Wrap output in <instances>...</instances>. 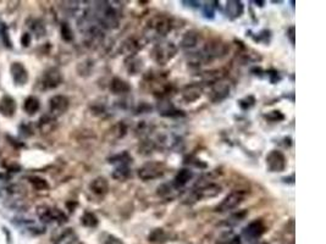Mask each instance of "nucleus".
<instances>
[{
    "mask_svg": "<svg viewBox=\"0 0 326 244\" xmlns=\"http://www.w3.org/2000/svg\"><path fill=\"white\" fill-rule=\"evenodd\" d=\"M177 48L173 42L158 43L151 50V59L159 65H166L176 56Z\"/></svg>",
    "mask_w": 326,
    "mask_h": 244,
    "instance_id": "nucleus-1",
    "label": "nucleus"
},
{
    "mask_svg": "<svg viewBox=\"0 0 326 244\" xmlns=\"http://www.w3.org/2000/svg\"><path fill=\"white\" fill-rule=\"evenodd\" d=\"M166 172V166L160 161H149L145 164L138 170V177L142 181H153V179L160 178Z\"/></svg>",
    "mask_w": 326,
    "mask_h": 244,
    "instance_id": "nucleus-2",
    "label": "nucleus"
},
{
    "mask_svg": "<svg viewBox=\"0 0 326 244\" xmlns=\"http://www.w3.org/2000/svg\"><path fill=\"white\" fill-rule=\"evenodd\" d=\"M61 82H63V74H61L60 70L56 68H50L43 72L39 82H38V86L42 91H49V89H54L60 86Z\"/></svg>",
    "mask_w": 326,
    "mask_h": 244,
    "instance_id": "nucleus-3",
    "label": "nucleus"
},
{
    "mask_svg": "<svg viewBox=\"0 0 326 244\" xmlns=\"http://www.w3.org/2000/svg\"><path fill=\"white\" fill-rule=\"evenodd\" d=\"M37 215L40 221L44 223L66 222V216L61 210L54 209V208L48 207V205H40L37 208Z\"/></svg>",
    "mask_w": 326,
    "mask_h": 244,
    "instance_id": "nucleus-4",
    "label": "nucleus"
},
{
    "mask_svg": "<svg viewBox=\"0 0 326 244\" xmlns=\"http://www.w3.org/2000/svg\"><path fill=\"white\" fill-rule=\"evenodd\" d=\"M245 199H246V193L243 191L232 192V193L226 195L224 199H222V202L217 205V211L225 212L236 209V208L240 207V205L245 202Z\"/></svg>",
    "mask_w": 326,
    "mask_h": 244,
    "instance_id": "nucleus-5",
    "label": "nucleus"
},
{
    "mask_svg": "<svg viewBox=\"0 0 326 244\" xmlns=\"http://www.w3.org/2000/svg\"><path fill=\"white\" fill-rule=\"evenodd\" d=\"M171 21L165 16H156L148 22V30L155 37H165L171 31Z\"/></svg>",
    "mask_w": 326,
    "mask_h": 244,
    "instance_id": "nucleus-6",
    "label": "nucleus"
},
{
    "mask_svg": "<svg viewBox=\"0 0 326 244\" xmlns=\"http://www.w3.org/2000/svg\"><path fill=\"white\" fill-rule=\"evenodd\" d=\"M266 226L264 221L261 219H256L248 223L245 228H243V237L247 241H254L260 238L261 236L265 233Z\"/></svg>",
    "mask_w": 326,
    "mask_h": 244,
    "instance_id": "nucleus-7",
    "label": "nucleus"
},
{
    "mask_svg": "<svg viewBox=\"0 0 326 244\" xmlns=\"http://www.w3.org/2000/svg\"><path fill=\"white\" fill-rule=\"evenodd\" d=\"M266 166L270 172H282L286 169V156L280 150H271L266 156Z\"/></svg>",
    "mask_w": 326,
    "mask_h": 244,
    "instance_id": "nucleus-8",
    "label": "nucleus"
},
{
    "mask_svg": "<svg viewBox=\"0 0 326 244\" xmlns=\"http://www.w3.org/2000/svg\"><path fill=\"white\" fill-rule=\"evenodd\" d=\"M70 106V100L65 96H54L49 100V114L50 116L58 117L65 114Z\"/></svg>",
    "mask_w": 326,
    "mask_h": 244,
    "instance_id": "nucleus-9",
    "label": "nucleus"
},
{
    "mask_svg": "<svg viewBox=\"0 0 326 244\" xmlns=\"http://www.w3.org/2000/svg\"><path fill=\"white\" fill-rule=\"evenodd\" d=\"M99 20L107 27H117L119 20H117V14L111 5H102L101 11L98 12Z\"/></svg>",
    "mask_w": 326,
    "mask_h": 244,
    "instance_id": "nucleus-10",
    "label": "nucleus"
},
{
    "mask_svg": "<svg viewBox=\"0 0 326 244\" xmlns=\"http://www.w3.org/2000/svg\"><path fill=\"white\" fill-rule=\"evenodd\" d=\"M230 94V84L226 83V82H217L214 86L212 87V92H210V99L213 102L217 103L224 100L226 97H228Z\"/></svg>",
    "mask_w": 326,
    "mask_h": 244,
    "instance_id": "nucleus-11",
    "label": "nucleus"
},
{
    "mask_svg": "<svg viewBox=\"0 0 326 244\" xmlns=\"http://www.w3.org/2000/svg\"><path fill=\"white\" fill-rule=\"evenodd\" d=\"M12 79L16 84H26L28 81V72L21 63H12L10 66Z\"/></svg>",
    "mask_w": 326,
    "mask_h": 244,
    "instance_id": "nucleus-12",
    "label": "nucleus"
},
{
    "mask_svg": "<svg viewBox=\"0 0 326 244\" xmlns=\"http://www.w3.org/2000/svg\"><path fill=\"white\" fill-rule=\"evenodd\" d=\"M16 111V102L10 96H4L0 100V114L5 117L14 116Z\"/></svg>",
    "mask_w": 326,
    "mask_h": 244,
    "instance_id": "nucleus-13",
    "label": "nucleus"
},
{
    "mask_svg": "<svg viewBox=\"0 0 326 244\" xmlns=\"http://www.w3.org/2000/svg\"><path fill=\"white\" fill-rule=\"evenodd\" d=\"M202 88L198 84H188L182 89V98L184 102L193 103L202 97Z\"/></svg>",
    "mask_w": 326,
    "mask_h": 244,
    "instance_id": "nucleus-14",
    "label": "nucleus"
},
{
    "mask_svg": "<svg viewBox=\"0 0 326 244\" xmlns=\"http://www.w3.org/2000/svg\"><path fill=\"white\" fill-rule=\"evenodd\" d=\"M55 244H81V241L72 228H65L55 238Z\"/></svg>",
    "mask_w": 326,
    "mask_h": 244,
    "instance_id": "nucleus-15",
    "label": "nucleus"
},
{
    "mask_svg": "<svg viewBox=\"0 0 326 244\" xmlns=\"http://www.w3.org/2000/svg\"><path fill=\"white\" fill-rule=\"evenodd\" d=\"M89 189H91L92 193L99 195V197H103V195L107 194L108 191H109V182H108L107 178H104V177H97V178H94L93 181L91 182Z\"/></svg>",
    "mask_w": 326,
    "mask_h": 244,
    "instance_id": "nucleus-16",
    "label": "nucleus"
},
{
    "mask_svg": "<svg viewBox=\"0 0 326 244\" xmlns=\"http://www.w3.org/2000/svg\"><path fill=\"white\" fill-rule=\"evenodd\" d=\"M243 11H245V6H243L242 1L231 0V1L226 2V15H227L228 19H237V17H240L243 14Z\"/></svg>",
    "mask_w": 326,
    "mask_h": 244,
    "instance_id": "nucleus-17",
    "label": "nucleus"
},
{
    "mask_svg": "<svg viewBox=\"0 0 326 244\" xmlns=\"http://www.w3.org/2000/svg\"><path fill=\"white\" fill-rule=\"evenodd\" d=\"M221 192V187L217 184H205V186L201 187L199 189L196 191V198L197 199H203V198H213L217 197Z\"/></svg>",
    "mask_w": 326,
    "mask_h": 244,
    "instance_id": "nucleus-18",
    "label": "nucleus"
},
{
    "mask_svg": "<svg viewBox=\"0 0 326 244\" xmlns=\"http://www.w3.org/2000/svg\"><path fill=\"white\" fill-rule=\"evenodd\" d=\"M110 91L114 94L119 96V94H126L131 91V86L125 81V79L120 78V77H114L110 83Z\"/></svg>",
    "mask_w": 326,
    "mask_h": 244,
    "instance_id": "nucleus-19",
    "label": "nucleus"
},
{
    "mask_svg": "<svg viewBox=\"0 0 326 244\" xmlns=\"http://www.w3.org/2000/svg\"><path fill=\"white\" fill-rule=\"evenodd\" d=\"M192 176H193V174H192V171L188 170V169H182V170H180L177 172L175 178H174V186H175V188H182V187L186 186L189 179L192 178Z\"/></svg>",
    "mask_w": 326,
    "mask_h": 244,
    "instance_id": "nucleus-20",
    "label": "nucleus"
},
{
    "mask_svg": "<svg viewBox=\"0 0 326 244\" xmlns=\"http://www.w3.org/2000/svg\"><path fill=\"white\" fill-rule=\"evenodd\" d=\"M198 40H199L198 33H197L196 31H188V32L184 33L183 37H182L181 45L183 48L191 49V48H194L197 44H198Z\"/></svg>",
    "mask_w": 326,
    "mask_h": 244,
    "instance_id": "nucleus-21",
    "label": "nucleus"
},
{
    "mask_svg": "<svg viewBox=\"0 0 326 244\" xmlns=\"http://www.w3.org/2000/svg\"><path fill=\"white\" fill-rule=\"evenodd\" d=\"M39 107H40V102H39V99H38L37 97L31 96L25 100L24 109H25V111L27 112V114L35 115L36 112H38Z\"/></svg>",
    "mask_w": 326,
    "mask_h": 244,
    "instance_id": "nucleus-22",
    "label": "nucleus"
},
{
    "mask_svg": "<svg viewBox=\"0 0 326 244\" xmlns=\"http://www.w3.org/2000/svg\"><path fill=\"white\" fill-rule=\"evenodd\" d=\"M131 170L130 165H119L115 168L114 172H112V177H114L116 181H127L131 177Z\"/></svg>",
    "mask_w": 326,
    "mask_h": 244,
    "instance_id": "nucleus-23",
    "label": "nucleus"
},
{
    "mask_svg": "<svg viewBox=\"0 0 326 244\" xmlns=\"http://www.w3.org/2000/svg\"><path fill=\"white\" fill-rule=\"evenodd\" d=\"M28 181H30V183L32 184V187L36 191H47V189H49V184L42 177L31 176L28 177Z\"/></svg>",
    "mask_w": 326,
    "mask_h": 244,
    "instance_id": "nucleus-24",
    "label": "nucleus"
},
{
    "mask_svg": "<svg viewBox=\"0 0 326 244\" xmlns=\"http://www.w3.org/2000/svg\"><path fill=\"white\" fill-rule=\"evenodd\" d=\"M215 244H242L241 238L232 232H226L217 240Z\"/></svg>",
    "mask_w": 326,
    "mask_h": 244,
    "instance_id": "nucleus-25",
    "label": "nucleus"
},
{
    "mask_svg": "<svg viewBox=\"0 0 326 244\" xmlns=\"http://www.w3.org/2000/svg\"><path fill=\"white\" fill-rule=\"evenodd\" d=\"M109 163L111 164H115L116 166L119 165H130L131 163H132V158H131L130 155H128L127 151H124L122 154H119V155H115L114 158L110 159Z\"/></svg>",
    "mask_w": 326,
    "mask_h": 244,
    "instance_id": "nucleus-26",
    "label": "nucleus"
},
{
    "mask_svg": "<svg viewBox=\"0 0 326 244\" xmlns=\"http://www.w3.org/2000/svg\"><path fill=\"white\" fill-rule=\"evenodd\" d=\"M81 221H82V223L86 226V227L94 228V227H97V225H98V217H97L93 212H89V211L84 212Z\"/></svg>",
    "mask_w": 326,
    "mask_h": 244,
    "instance_id": "nucleus-27",
    "label": "nucleus"
},
{
    "mask_svg": "<svg viewBox=\"0 0 326 244\" xmlns=\"http://www.w3.org/2000/svg\"><path fill=\"white\" fill-rule=\"evenodd\" d=\"M54 123H55V120H54L53 116H44L39 121V128L44 133L51 132L54 128Z\"/></svg>",
    "mask_w": 326,
    "mask_h": 244,
    "instance_id": "nucleus-28",
    "label": "nucleus"
},
{
    "mask_svg": "<svg viewBox=\"0 0 326 244\" xmlns=\"http://www.w3.org/2000/svg\"><path fill=\"white\" fill-rule=\"evenodd\" d=\"M0 38H1V40H2V43H4L5 47L6 48L12 47L11 39H10V35H9V31H7L6 25L2 24V22H0Z\"/></svg>",
    "mask_w": 326,
    "mask_h": 244,
    "instance_id": "nucleus-29",
    "label": "nucleus"
},
{
    "mask_svg": "<svg viewBox=\"0 0 326 244\" xmlns=\"http://www.w3.org/2000/svg\"><path fill=\"white\" fill-rule=\"evenodd\" d=\"M165 238H166V235H165V232H164V230H161V228H156L155 231H153V232L149 235L150 242L160 243V242H164L163 240H165Z\"/></svg>",
    "mask_w": 326,
    "mask_h": 244,
    "instance_id": "nucleus-30",
    "label": "nucleus"
},
{
    "mask_svg": "<svg viewBox=\"0 0 326 244\" xmlns=\"http://www.w3.org/2000/svg\"><path fill=\"white\" fill-rule=\"evenodd\" d=\"M61 37H63L66 42H69V40H71L73 38L72 31H71V28L69 27L68 24L61 25Z\"/></svg>",
    "mask_w": 326,
    "mask_h": 244,
    "instance_id": "nucleus-31",
    "label": "nucleus"
},
{
    "mask_svg": "<svg viewBox=\"0 0 326 244\" xmlns=\"http://www.w3.org/2000/svg\"><path fill=\"white\" fill-rule=\"evenodd\" d=\"M104 244H125L120 238L115 237L114 235H105V238L103 240Z\"/></svg>",
    "mask_w": 326,
    "mask_h": 244,
    "instance_id": "nucleus-32",
    "label": "nucleus"
},
{
    "mask_svg": "<svg viewBox=\"0 0 326 244\" xmlns=\"http://www.w3.org/2000/svg\"><path fill=\"white\" fill-rule=\"evenodd\" d=\"M204 15L205 17H208V19H213L214 17V5H212V2H207V4L204 5Z\"/></svg>",
    "mask_w": 326,
    "mask_h": 244,
    "instance_id": "nucleus-33",
    "label": "nucleus"
},
{
    "mask_svg": "<svg viewBox=\"0 0 326 244\" xmlns=\"http://www.w3.org/2000/svg\"><path fill=\"white\" fill-rule=\"evenodd\" d=\"M266 117H268L269 120H271V121H274V122L281 121V120H284V115H282L280 111H271L270 114L266 115Z\"/></svg>",
    "mask_w": 326,
    "mask_h": 244,
    "instance_id": "nucleus-34",
    "label": "nucleus"
},
{
    "mask_svg": "<svg viewBox=\"0 0 326 244\" xmlns=\"http://www.w3.org/2000/svg\"><path fill=\"white\" fill-rule=\"evenodd\" d=\"M30 43H31L30 35H28V33H25L24 37H22V44H24L25 47H28V45H30Z\"/></svg>",
    "mask_w": 326,
    "mask_h": 244,
    "instance_id": "nucleus-35",
    "label": "nucleus"
},
{
    "mask_svg": "<svg viewBox=\"0 0 326 244\" xmlns=\"http://www.w3.org/2000/svg\"><path fill=\"white\" fill-rule=\"evenodd\" d=\"M287 35H289V37H290V39H291L292 44H294V27L290 28L289 33H287Z\"/></svg>",
    "mask_w": 326,
    "mask_h": 244,
    "instance_id": "nucleus-36",
    "label": "nucleus"
},
{
    "mask_svg": "<svg viewBox=\"0 0 326 244\" xmlns=\"http://www.w3.org/2000/svg\"><path fill=\"white\" fill-rule=\"evenodd\" d=\"M256 244H268V243H265V242H259V243H256Z\"/></svg>",
    "mask_w": 326,
    "mask_h": 244,
    "instance_id": "nucleus-37",
    "label": "nucleus"
}]
</instances>
